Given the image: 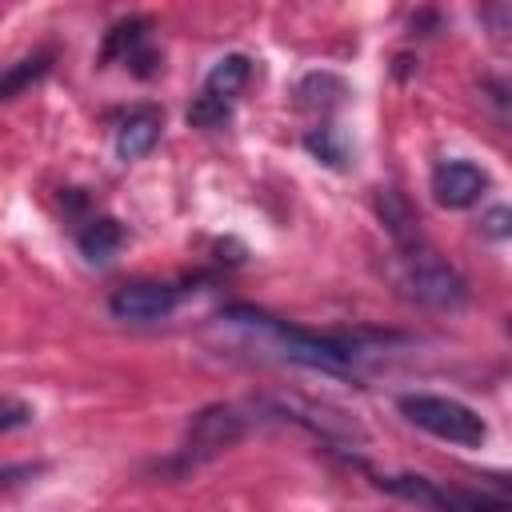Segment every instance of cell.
<instances>
[{
    "mask_svg": "<svg viewBox=\"0 0 512 512\" xmlns=\"http://www.w3.org/2000/svg\"><path fill=\"white\" fill-rule=\"evenodd\" d=\"M220 320L252 332L260 344H268L272 352H280V360H292V364H304V368H320V372H348L352 360H356V348L352 340H340V336H320V332H308V328H296L264 308H252V304H228L220 312Z\"/></svg>",
    "mask_w": 512,
    "mask_h": 512,
    "instance_id": "obj_1",
    "label": "cell"
},
{
    "mask_svg": "<svg viewBox=\"0 0 512 512\" xmlns=\"http://www.w3.org/2000/svg\"><path fill=\"white\" fill-rule=\"evenodd\" d=\"M400 416L416 428H424L436 440L460 444V448H480L488 440V424L476 408L452 400V396H432V392H404L396 400Z\"/></svg>",
    "mask_w": 512,
    "mask_h": 512,
    "instance_id": "obj_2",
    "label": "cell"
},
{
    "mask_svg": "<svg viewBox=\"0 0 512 512\" xmlns=\"http://www.w3.org/2000/svg\"><path fill=\"white\" fill-rule=\"evenodd\" d=\"M400 268H404V288L416 304L424 308H436V312H456L464 308L468 300V284L460 280V272L452 264H444L436 256V248H420L412 256H400Z\"/></svg>",
    "mask_w": 512,
    "mask_h": 512,
    "instance_id": "obj_3",
    "label": "cell"
},
{
    "mask_svg": "<svg viewBox=\"0 0 512 512\" xmlns=\"http://www.w3.org/2000/svg\"><path fill=\"white\" fill-rule=\"evenodd\" d=\"M244 436V416L232 404H208L192 416L184 444H180V464H204L220 452H228Z\"/></svg>",
    "mask_w": 512,
    "mask_h": 512,
    "instance_id": "obj_4",
    "label": "cell"
},
{
    "mask_svg": "<svg viewBox=\"0 0 512 512\" xmlns=\"http://www.w3.org/2000/svg\"><path fill=\"white\" fill-rule=\"evenodd\" d=\"M180 296H184V288H176V284L136 280V284H120L108 296V312L128 324H152V320H168L176 312Z\"/></svg>",
    "mask_w": 512,
    "mask_h": 512,
    "instance_id": "obj_5",
    "label": "cell"
},
{
    "mask_svg": "<svg viewBox=\"0 0 512 512\" xmlns=\"http://www.w3.org/2000/svg\"><path fill=\"white\" fill-rule=\"evenodd\" d=\"M488 172L472 160H444L432 168V200L440 208H472L488 192Z\"/></svg>",
    "mask_w": 512,
    "mask_h": 512,
    "instance_id": "obj_6",
    "label": "cell"
},
{
    "mask_svg": "<svg viewBox=\"0 0 512 512\" xmlns=\"http://www.w3.org/2000/svg\"><path fill=\"white\" fill-rule=\"evenodd\" d=\"M148 28H152V24H148L144 16L120 20V24L108 32V40H104V64L128 60V64H136L140 76L156 72V52L148 48Z\"/></svg>",
    "mask_w": 512,
    "mask_h": 512,
    "instance_id": "obj_7",
    "label": "cell"
},
{
    "mask_svg": "<svg viewBox=\"0 0 512 512\" xmlns=\"http://www.w3.org/2000/svg\"><path fill=\"white\" fill-rule=\"evenodd\" d=\"M248 80H252V60H248L244 52H228V56H220V60L208 68L200 96H204V100H212V104L232 108Z\"/></svg>",
    "mask_w": 512,
    "mask_h": 512,
    "instance_id": "obj_8",
    "label": "cell"
},
{
    "mask_svg": "<svg viewBox=\"0 0 512 512\" xmlns=\"http://www.w3.org/2000/svg\"><path fill=\"white\" fill-rule=\"evenodd\" d=\"M156 140H160V112L156 108H132L116 128V156L140 160L156 148Z\"/></svg>",
    "mask_w": 512,
    "mask_h": 512,
    "instance_id": "obj_9",
    "label": "cell"
},
{
    "mask_svg": "<svg viewBox=\"0 0 512 512\" xmlns=\"http://www.w3.org/2000/svg\"><path fill=\"white\" fill-rule=\"evenodd\" d=\"M76 244H80V256H84L88 264H108V260L124 248V228H120V220H112V216H92V220L80 224Z\"/></svg>",
    "mask_w": 512,
    "mask_h": 512,
    "instance_id": "obj_10",
    "label": "cell"
},
{
    "mask_svg": "<svg viewBox=\"0 0 512 512\" xmlns=\"http://www.w3.org/2000/svg\"><path fill=\"white\" fill-rule=\"evenodd\" d=\"M48 64H52V52H48V48H40V52H32V56H20V60L4 64V68H0V104L12 100V96H20L28 84H36V80L48 72Z\"/></svg>",
    "mask_w": 512,
    "mask_h": 512,
    "instance_id": "obj_11",
    "label": "cell"
},
{
    "mask_svg": "<svg viewBox=\"0 0 512 512\" xmlns=\"http://www.w3.org/2000/svg\"><path fill=\"white\" fill-rule=\"evenodd\" d=\"M296 96H300L304 108H332V104H340V96H348V88L332 72H312V76L300 80Z\"/></svg>",
    "mask_w": 512,
    "mask_h": 512,
    "instance_id": "obj_12",
    "label": "cell"
},
{
    "mask_svg": "<svg viewBox=\"0 0 512 512\" xmlns=\"http://www.w3.org/2000/svg\"><path fill=\"white\" fill-rule=\"evenodd\" d=\"M304 148H308L316 160H324L328 168H344V160H348V144H344V132H340L336 124H316V128L304 136Z\"/></svg>",
    "mask_w": 512,
    "mask_h": 512,
    "instance_id": "obj_13",
    "label": "cell"
},
{
    "mask_svg": "<svg viewBox=\"0 0 512 512\" xmlns=\"http://www.w3.org/2000/svg\"><path fill=\"white\" fill-rule=\"evenodd\" d=\"M32 408L28 404H20V400H0V432H16V428H24V424H32Z\"/></svg>",
    "mask_w": 512,
    "mask_h": 512,
    "instance_id": "obj_14",
    "label": "cell"
},
{
    "mask_svg": "<svg viewBox=\"0 0 512 512\" xmlns=\"http://www.w3.org/2000/svg\"><path fill=\"white\" fill-rule=\"evenodd\" d=\"M36 472H40V464H4L0 468V492L4 488H16L20 480H32Z\"/></svg>",
    "mask_w": 512,
    "mask_h": 512,
    "instance_id": "obj_15",
    "label": "cell"
},
{
    "mask_svg": "<svg viewBox=\"0 0 512 512\" xmlns=\"http://www.w3.org/2000/svg\"><path fill=\"white\" fill-rule=\"evenodd\" d=\"M484 228H488V236H504L508 232V208H492L488 220H484Z\"/></svg>",
    "mask_w": 512,
    "mask_h": 512,
    "instance_id": "obj_16",
    "label": "cell"
}]
</instances>
